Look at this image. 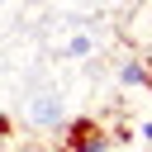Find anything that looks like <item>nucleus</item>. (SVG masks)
<instances>
[{
	"instance_id": "4",
	"label": "nucleus",
	"mask_w": 152,
	"mask_h": 152,
	"mask_svg": "<svg viewBox=\"0 0 152 152\" xmlns=\"http://www.w3.org/2000/svg\"><path fill=\"white\" fill-rule=\"evenodd\" d=\"M90 48H95V43H90L86 33H76V38L66 43V52H71V57H90Z\"/></svg>"
},
{
	"instance_id": "3",
	"label": "nucleus",
	"mask_w": 152,
	"mask_h": 152,
	"mask_svg": "<svg viewBox=\"0 0 152 152\" xmlns=\"http://www.w3.org/2000/svg\"><path fill=\"white\" fill-rule=\"evenodd\" d=\"M119 81H124V86H147V66H142V62H124V66H119Z\"/></svg>"
},
{
	"instance_id": "5",
	"label": "nucleus",
	"mask_w": 152,
	"mask_h": 152,
	"mask_svg": "<svg viewBox=\"0 0 152 152\" xmlns=\"http://www.w3.org/2000/svg\"><path fill=\"white\" fill-rule=\"evenodd\" d=\"M10 133H14V119H10V114H0V142H5Z\"/></svg>"
},
{
	"instance_id": "1",
	"label": "nucleus",
	"mask_w": 152,
	"mask_h": 152,
	"mask_svg": "<svg viewBox=\"0 0 152 152\" xmlns=\"http://www.w3.org/2000/svg\"><path fill=\"white\" fill-rule=\"evenodd\" d=\"M114 138H109V124L95 119V114H76L62 124V142L57 152H109Z\"/></svg>"
},
{
	"instance_id": "2",
	"label": "nucleus",
	"mask_w": 152,
	"mask_h": 152,
	"mask_svg": "<svg viewBox=\"0 0 152 152\" xmlns=\"http://www.w3.org/2000/svg\"><path fill=\"white\" fill-rule=\"evenodd\" d=\"M57 119H62V104H57L52 95H43V100L33 104V124H43V128H48V124H57Z\"/></svg>"
},
{
	"instance_id": "6",
	"label": "nucleus",
	"mask_w": 152,
	"mask_h": 152,
	"mask_svg": "<svg viewBox=\"0 0 152 152\" xmlns=\"http://www.w3.org/2000/svg\"><path fill=\"white\" fill-rule=\"evenodd\" d=\"M138 138H142V142H152V119H147V124L138 128Z\"/></svg>"
},
{
	"instance_id": "7",
	"label": "nucleus",
	"mask_w": 152,
	"mask_h": 152,
	"mask_svg": "<svg viewBox=\"0 0 152 152\" xmlns=\"http://www.w3.org/2000/svg\"><path fill=\"white\" fill-rule=\"evenodd\" d=\"M147 90H152V66H147Z\"/></svg>"
}]
</instances>
